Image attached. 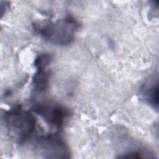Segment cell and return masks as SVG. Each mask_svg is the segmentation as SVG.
I'll return each mask as SVG.
<instances>
[{
    "mask_svg": "<svg viewBox=\"0 0 159 159\" xmlns=\"http://www.w3.org/2000/svg\"><path fill=\"white\" fill-rule=\"evenodd\" d=\"M4 120L9 134L19 144L29 140L36 130L34 116L19 106L6 111Z\"/></svg>",
    "mask_w": 159,
    "mask_h": 159,
    "instance_id": "obj_2",
    "label": "cell"
},
{
    "mask_svg": "<svg viewBox=\"0 0 159 159\" xmlns=\"http://www.w3.org/2000/svg\"><path fill=\"white\" fill-rule=\"evenodd\" d=\"M158 77L153 78L144 84L142 89V95L144 100L154 109L158 106Z\"/></svg>",
    "mask_w": 159,
    "mask_h": 159,
    "instance_id": "obj_6",
    "label": "cell"
},
{
    "mask_svg": "<svg viewBox=\"0 0 159 159\" xmlns=\"http://www.w3.org/2000/svg\"><path fill=\"white\" fill-rule=\"evenodd\" d=\"M52 60V57L48 53H42L35 59L34 65L37 71L32 80V84L35 91L41 93L47 89L50 80V71L47 66Z\"/></svg>",
    "mask_w": 159,
    "mask_h": 159,
    "instance_id": "obj_5",
    "label": "cell"
},
{
    "mask_svg": "<svg viewBox=\"0 0 159 159\" xmlns=\"http://www.w3.org/2000/svg\"><path fill=\"white\" fill-rule=\"evenodd\" d=\"M34 30L48 42L58 46H66L74 40L80 29V23L70 14L55 22L35 23Z\"/></svg>",
    "mask_w": 159,
    "mask_h": 159,
    "instance_id": "obj_1",
    "label": "cell"
},
{
    "mask_svg": "<svg viewBox=\"0 0 159 159\" xmlns=\"http://www.w3.org/2000/svg\"><path fill=\"white\" fill-rule=\"evenodd\" d=\"M32 111L40 116L48 125L56 129H61L70 115L69 110L65 107L50 101L34 104Z\"/></svg>",
    "mask_w": 159,
    "mask_h": 159,
    "instance_id": "obj_4",
    "label": "cell"
},
{
    "mask_svg": "<svg viewBox=\"0 0 159 159\" xmlns=\"http://www.w3.org/2000/svg\"><path fill=\"white\" fill-rule=\"evenodd\" d=\"M35 149L45 158H68L70 157L69 148L57 134L42 135L35 142Z\"/></svg>",
    "mask_w": 159,
    "mask_h": 159,
    "instance_id": "obj_3",
    "label": "cell"
}]
</instances>
